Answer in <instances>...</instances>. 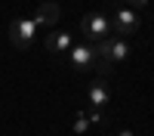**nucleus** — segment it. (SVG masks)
Segmentation results:
<instances>
[{
	"mask_svg": "<svg viewBox=\"0 0 154 136\" xmlns=\"http://www.w3.org/2000/svg\"><path fill=\"white\" fill-rule=\"evenodd\" d=\"M117 136H133V133H130V130H120V133H117Z\"/></svg>",
	"mask_w": 154,
	"mask_h": 136,
	"instance_id": "13",
	"label": "nucleus"
},
{
	"mask_svg": "<svg viewBox=\"0 0 154 136\" xmlns=\"http://www.w3.org/2000/svg\"><path fill=\"white\" fill-rule=\"evenodd\" d=\"M80 34L86 37V43H99V40H105V37L114 34V25L102 12H86L80 19Z\"/></svg>",
	"mask_w": 154,
	"mask_h": 136,
	"instance_id": "1",
	"label": "nucleus"
},
{
	"mask_svg": "<svg viewBox=\"0 0 154 136\" xmlns=\"http://www.w3.org/2000/svg\"><path fill=\"white\" fill-rule=\"evenodd\" d=\"M96 43H80V46H71L68 49V62H71V68L77 71H89L96 65Z\"/></svg>",
	"mask_w": 154,
	"mask_h": 136,
	"instance_id": "4",
	"label": "nucleus"
},
{
	"mask_svg": "<svg viewBox=\"0 0 154 136\" xmlns=\"http://www.w3.org/2000/svg\"><path fill=\"white\" fill-rule=\"evenodd\" d=\"M86 96H89V102H93V108L102 111V108L111 102V87H108V81H105V77H96L93 84H89Z\"/></svg>",
	"mask_w": 154,
	"mask_h": 136,
	"instance_id": "5",
	"label": "nucleus"
},
{
	"mask_svg": "<svg viewBox=\"0 0 154 136\" xmlns=\"http://www.w3.org/2000/svg\"><path fill=\"white\" fill-rule=\"evenodd\" d=\"M93 68H96V74H99V77H108L111 62H108V59H96V65H93Z\"/></svg>",
	"mask_w": 154,
	"mask_h": 136,
	"instance_id": "9",
	"label": "nucleus"
},
{
	"mask_svg": "<svg viewBox=\"0 0 154 136\" xmlns=\"http://www.w3.org/2000/svg\"><path fill=\"white\" fill-rule=\"evenodd\" d=\"M37 28H40V25H37L34 19H25V16L12 19V22H9V43L16 46V49H28V46L34 43Z\"/></svg>",
	"mask_w": 154,
	"mask_h": 136,
	"instance_id": "2",
	"label": "nucleus"
},
{
	"mask_svg": "<svg viewBox=\"0 0 154 136\" xmlns=\"http://www.w3.org/2000/svg\"><path fill=\"white\" fill-rule=\"evenodd\" d=\"M74 46V37L68 31H53V34H46V49L53 56H68V49Z\"/></svg>",
	"mask_w": 154,
	"mask_h": 136,
	"instance_id": "6",
	"label": "nucleus"
},
{
	"mask_svg": "<svg viewBox=\"0 0 154 136\" xmlns=\"http://www.w3.org/2000/svg\"><path fill=\"white\" fill-rule=\"evenodd\" d=\"M123 3L130 6V9H145V6L151 3V0H123Z\"/></svg>",
	"mask_w": 154,
	"mask_h": 136,
	"instance_id": "12",
	"label": "nucleus"
},
{
	"mask_svg": "<svg viewBox=\"0 0 154 136\" xmlns=\"http://www.w3.org/2000/svg\"><path fill=\"white\" fill-rule=\"evenodd\" d=\"M59 16H62V9H59V3H56V0H43V3L37 6L34 22H37V25H46V28H53V25L59 22Z\"/></svg>",
	"mask_w": 154,
	"mask_h": 136,
	"instance_id": "7",
	"label": "nucleus"
},
{
	"mask_svg": "<svg viewBox=\"0 0 154 136\" xmlns=\"http://www.w3.org/2000/svg\"><path fill=\"white\" fill-rule=\"evenodd\" d=\"M89 130V121H86V115L80 111V118H77V124H74V133H86Z\"/></svg>",
	"mask_w": 154,
	"mask_h": 136,
	"instance_id": "10",
	"label": "nucleus"
},
{
	"mask_svg": "<svg viewBox=\"0 0 154 136\" xmlns=\"http://www.w3.org/2000/svg\"><path fill=\"white\" fill-rule=\"evenodd\" d=\"M86 121H89V127H93V124H102V121H105V115H102L99 108H93V111L86 115Z\"/></svg>",
	"mask_w": 154,
	"mask_h": 136,
	"instance_id": "11",
	"label": "nucleus"
},
{
	"mask_svg": "<svg viewBox=\"0 0 154 136\" xmlns=\"http://www.w3.org/2000/svg\"><path fill=\"white\" fill-rule=\"evenodd\" d=\"M111 6H117V9H114V19H111V25H114V31H117V37L133 34V31L139 28V16H136V9H130L123 0H111Z\"/></svg>",
	"mask_w": 154,
	"mask_h": 136,
	"instance_id": "3",
	"label": "nucleus"
},
{
	"mask_svg": "<svg viewBox=\"0 0 154 136\" xmlns=\"http://www.w3.org/2000/svg\"><path fill=\"white\" fill-rule=\"evenodd\" d=\"M126 59H130V43H126L123 37L111 34L108 37V62L114 65V62H126Z\"/></svg>",
	"mask_w": 154,
	"mask_h": 136,
	"instance_id": "8",
	"label": "nucleus"
}]
</instances>
